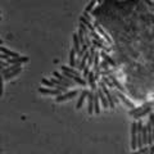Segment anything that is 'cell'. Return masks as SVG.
<instances>
[{
  "instance_id": "obj_25",
  "label": "cell",
  "mask_w": 154,
  "mask_h": 154,
  "mask_svg": "<svg viewBox=\"0 0 154 154\" xmlns=\"http://www.w3.org/2000/svg\"><path fill=\"white\" fill-rule=\"evenodd\" d=\"M96 1H98V0H91V1L86 5V8H85V12H86V13H89V12H90L94 8V5L96 4Z\"/></svg>"
},
{
  "instance_id": "obj_1",
  "label": "cell",
  "mask_w": 154,
  "mask_h": 154,
  "mask_svg": "<svg viewBox=\"0 0 154 154\" xmlns=\"http://www.w3.org/2000/svg\"><path fill=\"white\" fill-rule=\"evenodd\" d=\"M99 86L103 89V91H104L107 99H108V102H109V108H116V99H114L113 96H112L111 91L108 90V86H107V85H105L103 81H100V82H99Z\"/></svg>"
},
{
  "instance_id": "obj_23",
  "label": "cell",
  "mask_w": 154,
  "mask_h": 154,
  "mask_svg": "<svg viewBox=\"0 0 154 154\" xmlns=\"http://www.w3.org/2000/svg\"><path fill=\"white\" fill-rule=\"evenodd\" d=\"M102 81L104 82V84L107 85V86H109V87H111V89H113V87L116 89L114 84H113V82H112V80L109 78V77H105V76H103V77H102Z\"/></svg>"
},
{
  "instance_id": "obj_10",
  "label": "cell",
  "mask_w": 154,
  "mask_h": 154,
  "mask_svg": "<svg viewBox=\"0 0 154 154\" xmlns=\"http://www.w3.org/2000/svg\"><path fill=\"white\" fill-rule=\"evenodd\" d=\"M25 62H28L27 57H17V58H9L8 59V63L9 64H22Z\"/></svg>"
},
{
  "instance_id": "obj_7",
  "label": "cell",
  "mask_w": 154,
  "mask_h": 154,
  "mask_svg": "<svg viewBox=\"0 0 154 154\" xmlns=\"http://www.w3.org/2000/svg\"><path fill=\"white\" fill-rule=\"evenodd\" d=\"M87 84L90 85V87H91V90L93 91H95L96 90V77H95V72H91L90 71V73H89V76H87Z\"/></svg>"
},
{
  "instance_id": "obj_14",
  "label": "cell",
  "mask_w": 154,
  "mask_h": 154,
  "mask_svg": "<svg viewBox=\"0 0 154 154\" xmlns=\"http://www.w3.org/2000/svg\"><path fill=\"white\" fill-rule=\"evenodd\" d=\"M150 107H152V104L148 105V107H145L143 111H140L139 113H136L134 116V118H135V120H139V118H141V117H144V116H146L148 113H150V111H152V108H150Z\"/></svg>"
},
{
  "instance_id": "obj_9",
  "label": "cell",
  "mask_w": 154,
  "mask_h": 154,
  "mask_svg": "<svg viewBox=\"0 0 154 154\" xmlns=\"http://www.w3.org/2000/svg\"><path fill=\"white\" fill-rule=\"evenodd\" d=\"M98 94H99L100 103H102V105L104 107V108H108V107H109V102H108V99H107V96H105V94H104V91H103L102 87L98 89Z\"/></svg>"
},
{
  "instance_id": "obj_31",
  "label": "cell",
  "mask_w": 154,
  "mask_h": 154,
  "mask_svg": "<svg viewBox=\"0 0 154 154\" xmlns=\"http://www.w3.org/2000/svg\"><path fill=\"white\" fill-rule=\"evenodd\" d=\"M0 58H1V60H8V59H9L10 57H9V55H7V54H4V53H1Z\"/></svg>"
},
{
  "instance_id": "obj_36",
  "label": "cell",
  "mask_w": 154,
  "mask_h": 154,
  "mask_svg": "<svg viewBox=\"0 0 154 154\" xmlns=\"http://www.w3.org/2000/svg\"><path fill=\"white\" fill-rule=\"evenodd\" d=\"M153 98H154V96H153Z\"/></svg>"
},
{
  "instance_id": "obj_35",
  "label": "cell",
  "mask_w": 154,
  "mask_h": 154,
  "mask_svg": "<svg viewBox=\"0 0 154 154\" xmlns=\"http://www.w3.org/2000/svg\"><path fill=\"white\" fill-rule=\"evenodd\" d=\"M98 3H99V4H102V3H103V0H98Z\"/></svg>"
},
{
  "instance_id": "obj_16",
  "label": "cell",
  "mask_w": 154,
  "mask_h": 154,
  "mask_svg": "<svg viewBox=\"0 0 154 154\" xmlns=\"http://www.w3.org/2000/svg\"><path fill=\"white\" fill-rule=\"evenodd\" d=\"M76 50L72 49L69 52V66L71 67H76L77 66V60H76Z\"/></svg>"
},
{
  "instance_id": "obj_21",
  "label": "cell",
  "mask_w": 154,
  "mask_h": 154,
  "mask_svg": "<svg viewBox=\"0 0 154 154\" xmlns=\"http://www.w3.org/2000/svg\"><path fill=\"white\" fill-rule=\"evenodd\" d=\"M109 78L112 80V82L114 84V86H116V89H117V90H120V91H122V93H125V89L122 87V85H121L120 82L117 81V78H116V77H114L113 75H109Z\"/></svg>"
},
{
  "instance_id": "obj_28",
  "label": "cell",
  "mask_w": 154,
  "mask_h": 154,
  "mask_svg": "<svg viewBox=\"0 0 154 154\" xmlns=\"http://www.w3.org/2000/svg\"><path fill=\"white\" fill-rule=\"evenodd\" d=\"M82 72H84V78L86 80V78H87V76H89V73H90V66L87 64V66L84 68V71H82Z\"/></svg>"
},
{
  "instance_id": "obj_32",
  "label": "cell",
  "mask_w": 154,
  "mask_h": 154,
  "mask_svg": "<svg viewBox=\"0 0 154 154\" xmlns=\"http://www.w3.org/2000/svg\"><path fill=\"white\" fill-rule=\"evenodd\" d=\"M8 64H9V63H8V60H7V62H4V60H1V67H3V68H5V67H8Z\"/></svg>"
},
{
  "instance_id": "obj_27",
  "label": "cell",
  "mask_w": 154,
  "mask_h": 154,
  "mask_svg": "<svg viewBox=\"0 0 154 154\" xmlns=\"http://www.w3.org/2000/svg\"><path fill=\"white\" fill-rule=\"evenodd\" d=\"M149 150H150V145H144V146L139 148L138 153H149Z\"/></svg>"
},
{
  "instance_id": "obj_5",
  "label": "cell",
  "mask_w": 154,
  "mask_h": 154,
  "mask_svg": "<svg viewBox=\"0 0 154 154\" xmlns=\"http://www.w3.org/2000/svg\"><path fill=\"white\" fill-rule=\"evenodd\" d=\"M94 91H89V95H87V113L89 114H93L95 113L94 112Z\"/></svg>"
},
{
  "instance_id": "obj_33",
  "label": "cell",
  "mask_w": 154,
  "mask_h": 154,
  "mask_svg": "<svg viewBox=\"0 0 154 154\" xmlns=\"http://www.w3.org/2000/svg\"><path fill=\"white\" fill-rule=\"evenodd\" d=\"M149 153L154 154V144H152V145H150V150H149Z\"/></svg>"
},
{
  "instance_id": "obj_24",
  "label": "cell",
  "mask_w": 154,
  "mask_h": 154,
  "mask_svg": "<svg viewBox=\"0 0 154 154\" xmlns=\"http://www.w3.org/2000/svg\"><path fill=\"white\" fill-rule=\"evenodd\" d=\"M41 84L46 87H55V84L52 81V80H48V78H43L41 80Z\"/></svg>"
},
{
  "instance_id": "obj_34",
  "label": "cell",
  "mask_w": 154,
  "mask_h": 154,
  "mask_svg": "<svg viewBox=\"0 0 154 154\" xmlns=\"http://www.w3.org/2000/svg\"><path fill=\"white\" fill-rule=\"evenodd\" d=\"M153 143H154V127H153Z\"/></svg>"
},
{
  "instance_id": "obj_19",
  "label": "cell",
  "mask_w": 154,
  "mask_h": 154,
  "mask_svg": "<svg viewBox=\"0 0 154 154\" xmlns=\"http://www.w3.org/2000/svg\"><path fill=\"white\" fill-rule=\"evenodd\" d=\"M21 72H22V67L18 68V69H16V71H12V72L7 73V75H3V78H4V80H10L12 77L17 76V75H18V73H21Z\"/></svg>"
},
{
  "instance_id": "obj_18",
  "label": "cell",
  "mask_w": 154,
  "mask_h": 154,
  "mask_svg": "<svg viewBox=\"0 0 154 154\" xmlns=\"http://www.w3.org/2000/svg\"><path fill=\"white\" fill-rule=\"evenodd\" d=\"M18 68H21V64H10V66H8L7 68H3V75H7V73L12 72V71H16L18 69Z\"/></svg>"
},
{
  "instance_id": "obj_4",
  "label": "cell",
  "mask_w": 154,
  "mask_h": 154,
  "mask_svg": "<svg viewBox=\"0 0 154 154\" xmlns=\"http://www.w3.org/2000/svg\"><path fill=\"white\" fill-rule=\"evenodd\" d=\"M76 95H77V91L76 90L67 91V93L60 94V95H58L57 98H55V102L60 103V102H64V100H69V99H72V98H75Z\"/></svg>"
},
{
  "instance_id": "obj_11",
  "label": "cell",
  "mask_w": 154,
  "mask_h": 154,
  "mask_svg": "<svg viewBox=\"0 0 154 154\" xmlns=\"http://www.w3.org/2000/svg\"><path fill=\"white\" fill-rule=\"evenodd\" d=\"M87 95H89V91L87 90H82L81 91V95H80L78 100H77V104H76V108L77 109H80L82 107V104H84V102H85V99H86Z\"/></svg>"
},
{
  "instance_id": "obj_26",
  "label": "cell",
  "mask_w": 154,
  "mask_h": 154,
  "mask_svg": "<svg viewBox=\"0 0 154 154\" xmlns=\"http://www.w3.org/2000/svg\"><path fill=\"white\" fill-rule=\"evenodd\" d=\"M90 36H91V37H93V38H95V40H98V41H102V43H103V38H102V37H100V35H99V32H98V34H96V32H95V31H93V32H90Z\"/></svg>"
},
{
  "instance_id": "obj_30",
  "label": "cell",
  "mask_w": 154,
  "mask_h": 154,
  "mask_svg": "<svg viewBox=\"0 0 154 154\" xmlns=\"http://www.w3.org/2000/svg\"><path fill=\"white\" fill-rule=\"evenodd\" d=\"M149 123L154 127V113L153 114H149Z\"/></svg>"
},
{
  "instance_id": "obj_2",
  "label": "cell",
  "mask_w": 154,
  "mask_h": 154,
  "mask_svg": "<svg viewBox=\"0 0 154 154\" xmlns=\"http://www.w3.org/2000/svg\"><path fill=\"white\" fill-rule=\"evenodd\" d=\"M131 148L138 149V122L131 125Z\"/></svg>"
},
{
  "instance_id": "obj_8",
  "label": "cell",
  "mask_w": 154,
  "mask_h": 154,
  "mask_svg": "<svg viewBox=\"0 0 154 154\" xmlns=\"http://www.w3.org/2000/svg\"><path fill=\"white\" fill-rule=\"evenodd\" d=\"M94 26H95V28H96V31L98 32H99V34H100V36H103V37H104V40L107 41V43H108V44H111V45H112V44H113V41H112V38L111 37H109L108 36V35H107L105 34V31H104V30H103L102 28V26H100L99 25V23H95V25H94Z\"/></svg>"
},
{
  "instance_id": "obj_17",
  "label": "cell",
  "mask_w": 154,
  "mask_h": 154,
  "mask_svg": "<svg viewBox=\"0 0 154 154\" xmlns=\"http://www.w3.org/2000/svg\"><path fill=\"white\" fill-rule=\"evenodd\" d=\"M0 50H1V53H4V54L9 55L10 58H17V57H21V55L18 54V53H14V52H12V50L7 49V48H4V46H0Z\"/></svg>"
},
{
  "instance_id": "obj_3",
  "label": "cell",
  "mask_w": 154,
  "mask_h": 154,
  "mask_svg": "<svg viewBox=\"0 0 154 154\" xmlns=\"http://www.w3.org/2000/svg\"><path fill=\"white\" fill-rule=\"evenodd\" d=\"M38 93L40 94H44V95H54V96H58L60 95L63 91L59 90V89H48V87H38Z\"/></svg>"
},
{
  "instance_id": "obj_22",
  "label": "cell",
  "mask_w": 154,
  "mask_h": 154,
  "mask_svg": "<svg viewBox=\"0 0 154 154\" xmlns=\"http://www.w3.org/2000/svg\"><path fill=\"white\" fill-rule=\"evenodd\" d=\"M148 105H150V103H145V104H144V105H141V107H139V108H136V107H135V108H132V109H130V112H129V113H130V114H131V116H135L136 113H139V112H140V111H143V109L145 108V107H148Z\"/></svg>"
},
{
  "instance_id": "obj_20",
  "label": "cell",
  "mask_w": 154,
  "mask_h": 154,
  "mask_svg": "<svg viewBox=\"0 0 154 154\" xmlns=\"http://www.w3.org/2000/svg\"><path fill=\"white\" fill-rule=\"evenodd\" d=\"M100 55H102V57L104 58L105 60L108 62V63L111 64L112 67H116V62H114V60H113V59H112L111 57H109V55H108V53H107V52H104V50H102V53H100Z\"/></svg>"
},
{
  "instance_id": "obj_13",
  "label": "cell",
  "mask_w": 154,
  "mask_h": 154,
  "mask_svg": "<svg viewBox=\"0 0 154 154\" xmlns=\"http://www.w3.org/2000/svg\"><path fill=\"white\" fill-rule=\"evenodd\" d=\"M94 112H95L96 114L100 113V98H99L98 91L95 93V95H94Z\"/></svg>"
},
{
  "instance_id": "obj_12",
  "label": "cell",
  "mask_w": 154,
  "mask_h": 154,
  "mask_svg": "<svg viewBox=\"0 0 154 154\" xmlns=\"http://www.w3.org/2000/svg\"><path fill=\"white\" fill-rule=\"evenodd\" d=\"M80 22L81 23H84L86 27L90 30V32H93V31H96V28H95V26H93L91 25V22H90V19H87L86 17H84V16H81L80 17Z\"/></svg>"
},
{
  "instance_id": "obj_29",
  "label": "cell",
  "mask_w": 154,
  "mask_h": 154,
  "mask_svg": "<svg viewBox=\"0 0 154 154\" xmlns=\"http://www.w3.org/2000/svg\"><path fill=\"white\" fill-rule=\"evenodd\" d=\"M109 66H111V64H109L105 59L102 62V63H100V68H103V69H109Z\"/></svg>"
},
{
  "instance_id": "obj_15",
  "label": "cell",
  "mask_w": 154,
  "mask_h": 154,
  "mask_svg": "<svg viewBox=\"0 0 154 154\" xmlns=\"http://www.w3.org/2000/svg\"><path fill=\"white\" fill-rule=\"evenodd\" d=\"M72 38H73V49L76 50L77 53L80 52V50H81V43H80V38H78V35L77 34H73L72 35Z\"/></svg>"
},
{
  "instance_id": "obj_6",
  "label": "cell",
  "mask_w": 154,
  "mask_h": 154,
  "mask_svg": "<svg viewBox=\"0 0 154 154\" xmlns=\"http://www.w3.org/2000/svg\"><path fill=\"white\" fill-rule=\"evenodd\" d=\"M116 96H117V98H120V100H121V102H122L126 107H129V108H131V109H132V108H135V105L132 104V103L130 102L129 99H127V98L125 96V94H123L122 91L117 90V91H116Z\"/></svg>"
}]
</instances>
